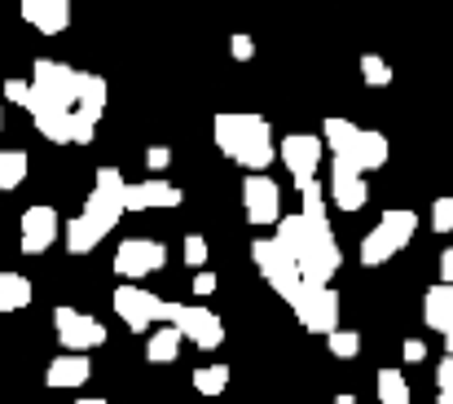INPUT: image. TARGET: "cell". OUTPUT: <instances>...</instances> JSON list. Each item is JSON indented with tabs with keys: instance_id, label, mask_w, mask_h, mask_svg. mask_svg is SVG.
Returning a JSON list of instances; mask_svg holds the SVG:
<instances>
[{
	"instance_id": "3957f363",
	"label": "cell",
	"mask_w": 453,
	"mask_h": 404,
	"mask_svg": "<svg viewBox=\"0 0 453 404\" xmlns=\"http://www.w3.org/2000/svg\"><path fill=\"white\" fill-rule=\"evenodd\" d=\"M251 260H256L260 277H265L287 303H296V294H300V286H303L300 260H296L278 238H256V242H251Z\"/></svg>"
},
{
	"instance_id": "e575fe53",
	"label": "cell",
	"mask_w": 453,
	"mask_h": 404,
	"mask_svg": "<svg viewBox=\"0 0 453 404\" xmlns=\"http://www.w3.org/2000/svg\"><path fill=\"white\" fill-rule=\"evenodd\" d=\"M229 53H234V62H251V57H256V40H251L247 31H238V35L229 40Z\"/></svg>"
},
{
	"instance_id": "8992f818",
	"label": "cell",
	"mask_w": 453,
	"mask_h": 404,
	"mask_svg": "<svg viewBox=\"0 0 453 404\" xmlns=\"http://www.w3.org/2000/svg\"><path fill=\"white\" fill-rule=\"evenodd\" d=\"M53 330H58V343L66 352H93V347L106 343V325L97 316L80 312V308H58L53 312Z\"/></svg>"
},
{
	"instance_id": "d590c367",
	"label": "cell",
	"mask_w": 453,
	"mask_h": 404,
	"mask_svg": "<svg viewBox=\"0 0 453 404\" xmlns=\"http://www.w3.org/2000/svg\"><path fill=\"white\" fill-rule=\"evenodd\" d=\"M146 167H150V172L172 167V149H167V145H150V149H146Z\"/></svg>"
},
{
	"instance_id": "603a6c76",
	"label": "cell",
	"mask_w": 453,
	"mask_h": 404,
	"mask_svg": "<svg viewBox=\"0 0 453 404\" xmlns=\"http://www.w3.org/2000/svg\"><path fill=\"white\" fill-rule=\"evenodd\" d=\"M31 281L22 277V272H0V312H18V308H27L31 303Z\"/></svg>"
},
{
	"instance_id": "8fae6325",
	"label": "cell",
	"mask_w": 453,
	"mask_h": 404,
	"mask_svg": "<svg viewBox=\"0 0 453 404\" xmlns=\"http://www.w3.org/2000/svg\"><path fill=\"white\" fill-rule=\"evenodd\" d=\"M339 242H334V233L326 229V233H317L312 238V247L300 255V277L303 281H312V286H330V277L339 272Z\"/></svg>"
},
{
	"instance_id": "cb8c5ba5",
	"label": "cell",
	"mask_w": 453,
	"mask_h": 404,
	"mask_svg": "<svg viewBox=\"0 0 453 404\" xmlns=\"http://www.w3.org/2000/svg\"><path fill=\"white\" fill-rule=\"evenodd\" d=\"M396 251H401V247H396V242H392L383 229H370V233L361 238V264H365V269H379V264H388Z\"/></svg>"
},
{
	"instance_id": "d6a6232c",
	"label": "cell",
	"mask_w": 453,
	"mask_h": 404,
	"mask_svg": "<svg viewBox=\"0 0 453 404\" xmlns=\"http://www.w3.org/2000/svg\"><path fill=\"white\" fill-rule=\"evenodd\" d=\"M180 255H185V264H189V269H207V242H203L198 233H189V238H185Z\"/></svg>"
},
{
	"instance_id": "5bb4252c",
	"label": "cell",
	"mask_w": 453,
	"mask_h": 404,
	"mask_svg": "<svg viewBox=\"0 0 453 404\" xmlns=\"http://www.w3.org/2000/svg\"><path fill=\"white\" fill-rule=\"evenodd\" d=\"M321 136H308V133H291L282 136V145H278V158L287 163V172H291V180L296 176H312L317 172V163H321Z\"/></svg>"
},
{
	"instance_id": "1f68e13d",
	"label": "cell",
	"mask_w": 453,
	"mask_h": 404,
	"mask_svg": "<svg viewBox=\"0 0 453 404\" xmlns=\"http://www.w3.org/2000/svg\"><path fill=\"white\" fill-rule=\"evenodd\" d=\"M31 97H35V88H31V80H4V102H13V106H31Z\"/></svg>"
},
{
	"instance_id": "8d00e7d4",
	"label": "cell",
	"mask_w": 453,
	"mask_h": 404,
	"mask_svg": "<svg viewBox=\"0 0 453 404\" xmlns=\"http://www.w3.org/2000/svg\"><path fill=\"white\" fill-rule=\"evenodd\" d=\"M401 356H405V365H418V361H427V343L423 339H405Z\"/></svg>"
},
{
	"instance_id": "4316f807",
	"label": "cell",
	"mask_w": 453,
	"mask_h": 404,
	"mask_svg": "<svg viewBox=\"0 0 453 404\" xmlns=\"http://www.w3.org/2000/svg\"><path fill=\"white\" fill-rule=\"evenodd\" d=\"M414 392L401 370H379V404H410Z\"/></svg>"
},
{
	"instance_id": "44dd1931",
	"label": "cell",
	"mask_w": 453,
	"mask_h": 404,
	"mask_svg": "<svg viewBox=\"0 0 453 404\" xmlns=\"http://www.w3.org/2000/svg\"><path fill=\"white\" fill-rule=\"evenodd\" d=\"M352 154H357L361 172H379V167L388 163L392 145H388V136H383V133H365V128H361V136H357V145H352Z\"/></svg>"
},
{
	"instance_id": "ab89813d",
	"label": "cell",
	"mask_w": 453,
	"mask_h": 404,
	"mask_svg": "<svg viewBox=\"0 0 453 404\" xmlns=\"http://www.w3.org/2000/svg\"><path fill=\"white\" fill-rule=\"evenodd\" d=\"M441 281H449V286H453V247L441 255Z\"/></svg>"
},
{
	"instance_id": "74e56055",
	"label": "cell",
	"mask_w": 453,
	"mask_h": 404,
	"mask_svg": "<svg viewBox=\"0 0 453 404\" xmlns=\"http://www.w3.org/2000/svg\"><path fill=\"white\" fill-rule=\"evenodd\" d=\"M216 290V272H207V269H194V294L198 299H207Z\"/></svg>"
},
{
	"instance_id": "4fadbf2b",
	"label": "cell",
	"mask_w": 453,
	"mask_h": 404,
	"mask_svg": "<svg viewBox=\"0 0 453 404\" xmlns=\"http://www.w3.org/2000/svg\"><path fill=\"white\" fill-rule=\"evenodd\" d=\"M185 194L167 185L163 176H150L142 185H124V211H154V207H180Z\"/></svg>"
},
{
	"instance_id": "7c38bea8",
	"label": "cell",
	"mask_w": 453,
	"mask_h": 404,
	"mask_svg": "<svg viewBox=\"0 0 453 404\" xmlns=\"http://www.w3.org/2000/svg\"><path fill=\"white\" fill-rule=\"evenodd\" d=\"M62 233V220L53 207H27L22 211V251L27 255H44Z\"/></svg>"
},
{
	"instance_id": "f6af8a7d",
	"label": "cell",
	"mask_w": 453,
	"mask_h": 404,
	"mask_svg": "<svg viewBox=\"0 0 453 404\" xmlns=\"http://www.w3.org/2000/svg\"><path fill=\"white\" fill-rule=\"evenodd\" d=\"M0 128H4V115H0Z\"/></svg>"
},
{
	"instance_id": "836d02e7",
	"label": "cell",
	"mask_w": 453,
	"mask_h": 404,
	"mask_svg": "<svg viewBox=\"0 0 453 404\" xmlns=\"http://www.w3.org/2000/svg\"><path fill=\"white\" fill-rule=\"evenodd\" d=\"M432 229H436V233H449L453 229V194L432 202Z\"/></svg>"
},
{
	"instance_id": "ba28073f",
	"label": "cell",
	"mask_w": 453,
	"mask_h": 404,
	"mask_svg": "<svg viewBox=\"0 0 453 404\" xmlns=\"http://www.w3.org/2000/svg\"><path fill=\"white\" fill-rule=\"evenodd\" d=\"M242 207H247V220L251 225H278L282 220V189L273 185V176L251 172L242 180Z\"/></svg>"
},
{
	"instance_id": "52a82bcc",
	"label": "cell",
	"mask_w": 453,
	"mask_h": 404,
	"mask_svg": "<svg viewBox=\"0 0 453 404\" xmlns=\"http://www.w3.org/2000/svg\"><path fill=\"white\" fill-rule=\"evenodd\" d=\"M167 264V251H163V242H154V238H128V242H119V251H115V272L124 277V281H142V277H150Z\"/></svg>"
},
{
	"instance_id": "f35d334b",
	"label": "cell",
	"mask_w": 453,
	"mask_h": 404,
	"mask_svg": "<svg viewBox=\"0 0 453 404\" xmlns=\"http://www.w3.org/2000/svg\"><path fill=\"white\" fill-rule=\"evenodd\" d=\"M436 387H441V392L453 387V352H445V361L436 365Z\"/></svg>"
},
{
	"instance_id": "7a4b0ae2",
	"label": "cell",
	"mask_w": 453,
	"mask_h": 404,
	"mask_svg": "<svg viewBox=\"0 0 453 404\" xmlns=\"http://www.w3.org/2000/svg\"><path fill=\"white\" fill-rule=\"evenodd\" d=\"M158 321H163V325H176L180 339H189V343L203 347V352H216V347L225 343V321H220L211 308H203V303L163 299V303H158Z\"/></svg>"
},
{
	"instance_id": "9c48e42d",
	"label": "cell",
	"mask_w": 453,
	"mask_h": 404,
	"mask_svg": "<svg viewBox=\"0 0 453 404\" xmlns=\"http://www.w3.org/2000/svg\"><path fill=\"white\" fill-rule=\"evenodd\" d=\"M158 294L150 290H142L137 281H124L119 290H115V312H119V321L133 330V334H142V330H150L154 321H158Z\"/></svg>"
},
{
	"instance_id": "d4e9b609",
	"label": "cell",
	"mask_w": 453,
	"mask_h": 404,
	"mask_svg": "<svg viewBox=\"0 0 453 404\" xmlns=\"http://www.w3.org/2000/svg\"><path fill=\"white\" fill-rule=\"evenodd\" d=\"M357 136H361V128H357L352 119H343V115H330V119L321 124V145H330L334 154H339V149H352Z\"/></svg>"
},
{
	"instance_id": "30bf717a",
	"label": "cell",
	"mask_w": 453,
	"mask_h": 404,
	"mask_svg": "<svg viewBox=\"0 0 453 404\" xmlns=\"http://www.w3.org/2000/svg\"><path fill=\"white\" fill-rule=\"evenodd\" d=\"M75 80H80V71L66 66V62H53V57H40L35 71H31L35 93L49 97V102H62V106H75Z\"/></svg>"
},
{
	"instance_id": "5b68a950",
	"label": "cell",
	"mask_w": 453,
	"mask_h": 404,
	"mask_svg": "<svg viewBox=\"0 0 453 404\" xmlns=\"http://www.w3.org/2000/svg\"><path fill=\"white\" fill-rule=\"evenodd\" d=\"M291 308H296V321H300L308 334H330V330H339V294H334L330 286L303 281Z\"/></svg>"
},
{
	"instance_id": "f546056e",
	"label": "cell",
	"mask_w": 453,
	"mask_h": 404,
	"mask_svg": "<svg viewBox=\"0 0 453 404\" xmlns=\"http://www.w3.org/2000/svg\"><path fill=\"white\" fill-rule=\"evenodd\" d=\"M326 343H330V356H339V361H357L361 356V334L357 330H330Z\"/></svg>"
},
{
	"instance_id": "4dcf8cb0",
	"label": "cell",
	"mask_w": 453,
	"mask_h": 404,
	"mask_svg": "<svg viewBox=\"0 0 453 404\" xmlns=\"http://www.w3.org/2000/svg\"><path fill=\"white\" fill-rule=\"evenodd\" d=\"M361 80L370 88H388L392 84V66L379 57V53H361Z\"/></svg>"
},
{
	"instance_id": "ffe728a7",
	"label": "cell",
	"mask_w": 453,
	"mask_h": 404,
	"mask_svg": "<svg viewBox=\"0 0 453 404\" xmlns=\"http://www.w3.org/2000/svg\"><path fill=\"white\" fill-rule=\"evenodd\" d=\"M379 229L405 251V247L414 242V233H418V216H414L410 207H388V211L379 216Z\"/></svg>"
},
{
	"instance_id": "484cf974",
	"label": "cell",
	"mask_w": 453,
	"mask_h": 404,
	"mask_svg": "<svg viewBox=\"0 0 453 404\" xmlns=\"http://www.w3.org/2000/svg\"><path fill=\"white\" fill-rule=\"evenodd\" d=\"M66 251L71 255H88V251H97V242H102V233L84 220V216H75V220H66Z\"/></svg>"
},
{
	"instance_id": "7402d4cb",
	"label": "cell",
	"mask_w": 453,
	"mask_h": 404,
	"mask_svg": "<svg viewBox=\"0 0 453 404\" xmlns=\"http://www.w3.org/2000/svg\"><path fill=\"white\" fill-rule=\"evenodd\" d=\"M180 343H185V339H180L176 325H158L150 334V343H146V361H150V365H172V361L180 356Z\"/></svg>"
},
{
	"instance_id": "d6986e66",
	"label": "cell",
	"mask_w": 453,
	"mask_h": 404,
	"mask_svg": "<svg viewBox=\"0 0 453 404\" xmlns=\"http://www.w3.org/2000/svg\"><path fill=\"white\" fill-rule=\"evenodd\" d=\"M370 198V185L361 176H330V202L339 211H361Z\"/></svg>"
},
{
	"instance_id": "ac0fdd59",
	"label": "cell",
	"mask_w": 453,
	"mask_h": 404,
	"mask_svg": "<svg viewBox=\"0 0 453 404\" xmlns=\"http://www.w3.org/2000/svg\"><path fill=\"white\" fill-rule=\"evenodd\" d=\"M423 321H427L436 334H445L453 325V286L449 281H436V286L423 294Z\"/></svg>"
},
{
	"instance_id": "277c9868",
	"label": "cell",
	"mask_w": 453,
	"mask_h": 404,
	"mask_svg": "<svg viewBox=\"0 0 453 404\" xmlns=\"http://www.w3.org/2000/svg\"><path fill=\"white\" fill-rule=\"evenodd\" d=\"M124 176H119V167H102L97 172V185H93V194H88V202H84V220L106 238L119 220H124Z\"/></svg>"
},
{
	"instance_id": "83f0119b",
	"label": "cell",
	"mask_w": 453,
	"mask_h": 404,
	"mask_svg": "<svg viewBox=\"0 0 453 404\" xmlns=\"http://www.w3.org/2000/svg\"><path fill=\"white\" fill-rule=\"evenodd\" d=\"M27 167L31 158L22 149H0V189H18L27 180Z\"/></svg>"
},
{
	"instance_id": "ee69618b",
	"label": "cell",
	"mask_w": 453,
	"mask_h": 404,
	"mask_svg": "<svg viewBox=\"0 0 453 404\" xmlns=\"http://www.w3.org/2000/svg\"><path fill=\"white\" fill-rule=\"evenodd\" d=\"M445 352H453V325L445 330Z\"/></svg>"
},
{
	"instance_id": "b9f144b4",
	"label": "cell",
	"mask_w": 453,
	"mask_h": 404,
	"mask_svg": "<svg viewBox=\"0 0 453 404\" xmlns=\"http://www.w3.org/2000/svg\"><path fill=\"white\" fill-rule=\"evenodd\" d=\"M75 404H111V400H102V396H84V400H75Z\"/></svg>"
},
{
	"instance_id": "6da1fadb",
	"label": "cell",
	"mask_w": 453,
	"mask_h": 404,
	"mask_svg": "<svg viewBox=\"0 0 453 404\" xmlns=\"http://www.w3.org/2000/svg\"><path fill=\"white\" fill-rule=\"evenodd\" d=\"M211 136H216V149L247 172H265L273 163V133L265 115H216Z\"/></svg>"
},
{
	"instance_id": "9a60e30c",
	"label": "cell",
	"mask_w": 453,
	"mask_h": 404,
	"mask_svg": "<svg viewBox=\"0 0 453 404\" xmlns=\"http://www.w3.org/2000/svg\"><path fill=\"white\" fill-rule=\"evenodd\" d=\"M88 374H93L88 352H62L58 361H49L44 383H49L53 392H71V387H84V383H88Z\"/></svg>"
},
{
	"instance_id": "f1b7e54d",
	"label": "cell",
	"mask_w": 453,
	"mask_h": 404,
	"mask_svg": "<svg viewBox=\"0 0 453 404\" xmlns=\"http://www.w3.org/2000/svg\"><path fill=\"white\" fill-rule=\"evenodd\" d=\"M229 387V365H203L194 370V392L198 396H225Z\"/></svg>"
},
{
	"instance_id": "2e32d148",
	"label": "cell",
	"mask_w": 453,
	"mask_h": 404,
	"mask_svg": "<svg viewBox=\"0 0 453 404\" xmlns=\"http://www.w3.org/2000/svg\"><path fill=\"white\" fill-rule=\"evenodd\" d=\"M22 18L44 35H62L71 27V0H22Z\"/></svg>"
},
{
	"instance_id": "60d3db41",
	"label": "cell",
	"mask_w": 453,
	"mask_h": 404,
	"mask_svg": "<svg viewBox=\"0 0 453 404\" xmlns=\"http://www.w3.org/2000/svg\"><path fill=\"white\" fill-rule=\"evenodd\" d=\"M436 404H453V387H449V392H441V396H436Z\"/></svg>"
},
{
	"instance_id": "e0dca14e",
	"label": "cell",
	"mask_w": 453,
	"mask_h": 404,
	"mask_svg": "<svg viewBox=\"0 0 453 404\" xmlns=\"http://www.w3.org/2000/svg\"><path fill=\"white\" fill-rule=\"evenodd\" d=\"M106 80L102 75H93V71H80V80H75V115H84V119H93V124H102V115H106Z\"/></svg>"
},
{
	"instance_id": "7bdbcfd3",
	"label": "cell",
	"mask_w": 453,
	"mask_h": 404,
	"mask_svg": "<svg viewBox=\"0 0 453 404\" xmlns=\"http://www.w3.org/2000/svg\"><path fill=\"white\" fill-rule=\"evenodd\" d=\"M334 404H357V396H348V392H343V396H334Z\"/></svg>"
}]
</instances>
